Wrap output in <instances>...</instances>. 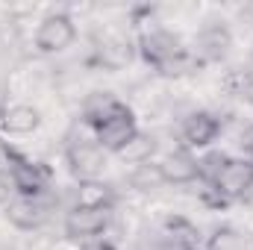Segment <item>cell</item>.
I'll return each mask as SVG.
<instances>
[{"instance_id":"9a60e30c","label":"cell","mask_w":253,"mask_h":250,"mask_svg":"<svg viewBox=\"0 0 253 250\" xmlns=\"http://www.w3.org/2000/svg\"><path fill=\"white\" fill-rule=\"evenodd\" d=\"M153 153H156V141L150 135H144V132H135L118 156L124 159L126 165H147L153 159Z\"/></svg>"},{"instance_id":"8992f818","label":"cell","mask_w":253,"mask_h":250,"mask_svg":"<svg viewBox=\"0 0 253 250\" xmlns=\"http://www.w3.org/2000/svg\"><path fill=\"white\" fill-rule=\"evenodd\" d=\"M212 188H218L230 203L245 200L253 188V162L251 159H233L224 165V171L218 174V180L212 183Z\"/></svg>"},{"instance_id":"e0dca14e","label":"cell","mask_w":253,"mask_h":250,"mask_svg":"<svg viewBox=\"0 0 253 250\" xmlns=\"http://www.w3.org/2000/svg\"><path fill=\"white\" fill-rule=\"evenodd\" d=\"M132 59V44L124 42V39H109V42H103L100 44V62L103 68H121Z\"/></svg>"},{"instance_id":"ac0fdd59","label":"cell","mask_w":253,"mask_h":250,"mask_svg":"<svg viewBox=\"0 0 253 250\" xmlns=\"http://www.w3.org/2000/svg\"><path fill=\"white\" fill-rule=\"evenodd\" d=\"M129 186L135 191H156L159 186H165L159 162H147V165H135V171L129 174Z\"/></svg>"},{"instance_id":"ffe728a7","label":"cell","mask_w":253,"mask_h":250,"mask_svg":"<svg viewBox=\"0 0 253 250\" xmlns=\"http://www.w3.org/2000/svg\"><path fill=\"white\" fill-rule=\"evenodd\" d=\"M206 250H245V239L239 230L233 227H218L209 242H206Z\"/></svg>"},{"instance_id":"52a82bcc","label":"cell","mask_w":253,"mask_h":250,"mask_svg":"<svg viewBox=\"0 0 253 250\" xmlns=\"http://www.w3.org/2000/svg\"><path fill=\"white\" fill-rule=\"evenodd\" d=\"M9 183H12V191H18V197H42L50 186V168L44 162L21 156V162L15 165Z\"/></svg>"},{"instance_id":"603a6c76","label":"cell","mask_w":253,"mask_h":250,"mask_svg":"<svg viewBox=\"0 0 253 250\" xmlns=\"http://www.w3.org/2000/svg\"><path fill=\"white\" fill-rule=\"evenodd\" d=\"M239 144H242V150L248 153V159L253 162V124L248 126L245 132H242V138H239Z\"/></svg>"},{"instance_id":"277c9868","label":"cell","mask_w":253,"mask_h":250,"mask_svg":"<svg viewBox=\"0 0 253 250\" xmlns=\"http://www.w3.org/2000/svg\"><path fill=\"white\" fill-rule=\"evenodd\" d=\"M112 209L106 206H74L65 215V236L74 242H94L109 227Z\"/></svg>"},{"instance_id":"4fadbf2b","label":"cell","mask_w":253,"mask_h":250,"mask_svg":"<svg viewBox=\"0 0 253 250\" xmlns=\"http://www.w3.org/2000/svg\"><path fill=\"white\" fill-rule=\"evenodd\" d=\"M165 239L174 245L177 250H186V248H200L197 242H200V233H197V227L191 224L189 218H168L165 221Z\"/></svg>"},{"instance_id":"484cf974","label":"cell","mask_w":253,"mask_h":250,"mask_svg":"<svg viewBox=\"0 0 253 250\" xmlns=\"http://www.w3.org/2000/svg\"><path fill=\"white\" fill-rule=\"evenodd\" d=\"M245 97H248V100L253 103V77L248 80V83H245Z\"/></svg>"},{"instance_id":"4316f807","label":"cell","mask_w":253,"mask_h":250,"mask_svg":"<svg viewBox=\"0 0 253 250\" xmlns=\"http://www.w3.org/2000/svg\"><path fill=\"white\" fill-rule=\"evenodd\" d=\"M3 112H6V106H0V121H3Z\"/></svg>"},{"instance_id":"9c48e42d","label":"cell","mask_w":253,"mask_h":250,"mask_svg":"<svg viewBox=\"0 0 253 250\" xmlns=\"http://www.w3.org/2000/svg\"><path fill=\"white\" fill-rule=\"evenodd\" d=\"M221 135V121L212 112H191L180 126V138L186 150H203Z\"/></svg>"},{"instance_id":"d6986e66","label":"cell","mask_w":253,"mask_h":250,"mask_svg":"<svg viewBox=\"0 0 253 250\" xmlns=\"http://www.w3.org/2000/svg\"><path fill=\"white\" fill-rule=\"evenodd\" d=\"M227 162H230V156L221 153V150H209L206 156H200V159H197V165H200V183H203V186H212V183L218 180V174L224 171Z\"/></svg>"},{"instance_id":"83f0119b","label":"cell","mask_w":253,"mask_h":250,"mask_svg":"<svg viewBox=\"0 0 253 250\" xmlns=\"http://www.w3.org/2000/svg\"><path fill=\"white\" fill-rule=\"evenodd\" d=\"M186 250H200V248H186Z\"/></svg>"},{"instance_id":"3957f363","label":"cell","mask_w":253,"mask_h":250,"mask_svg":"<svg viewBox=\"0 0 253 250\" xmlns=\"http://www.w3.org/2000/svg\"><path fill=\"white\" fill-rule=\"evenodd\" d=\"M77 39V27H74V18L65 15V12H50L42 18L39 30H36V47L39 53H62L74 44Z\"/></svg>"},{"instance_id":"7402d4cb","label":"cell","mask_w":253,"mask_h":250,"mask_svg":"<svg viewBox=\"0 0 253 250\" xmlns=\"http://www.w3.org/2000/svg\"><path fill=\"white\" fill-rule=\"evenodd\" d=\"M200 200H203L209 209H227V206H230V200H227L218 188H212V186H203V188H200Z\"/></svg>"},{"instance_id":"6da1fadb","label":"cell","mask_w":253,"mask_h":250,"mask_svg":"<svg viewBox=\"0 0 253 250\" xmlns=\"http://www.w3.org/2000/svg\"><path fill=\"white\" fill-rule=\"evenodd\" d=\"M135 132H138V126H135V112L126 106L124 100H118L115 109L91 129L94 141H97L106 153H115V156L129 144V138H132Z\"/></svg>"},{"instance_id":"d4e9b609","label":"cell","mask_w":253,"mask_h":250,"mask_svg":"<svg viewBox=\"0 0 253 250\" xmlns=\"http://www.w3.org/2000/svg\"><path fill=\"white\" fill-rule=\"evenodd\" d=\"M12 183H9V180H3V177H0V203H3V206H6V203H9V191H12Z\"/></svg>"},{"instance_id":"ba28073f","label":"cell","mask_w":253,"mask_h":250,"mask_svg":"<svg viewBox=\"0 0 253 250\" xmlns=\"http://www.w3.org/2000/svg\"><path fill=\"white\" fill-rule=\"evenodd\" d=\"M50 218V206L42 197H12L6 203V221L18 230H42Z\"/></svg>"},{"instance_id":"44dd1931","label":"cell","mask_w":253,"mask_h":250,"mask_svg":"<svg viewBox=\"0 0 253 250\" xmlns=\"http://www.w3.org/2000/svg\"><path fill=\"white\" fill-rule=\"evenodd\" d=\"M18 162H21V153H18V150L3 138V135H0V177H3V180H9Z\"/></svg>"},{"instance_id":"30bf717a","label":"cell","mask_w":253,"mask_h":250,"mask_svg":"<svg viewBox=\"0 0 253 250\" xmlns=\"http://www.w3.org/2000/svg\"><path fill=\"white\" fill-rule=\"evenodd\" d=\"M159 171H162V180L165 186H189L200 180V165H197V156L191 150H171L162 162H159Z\"/></svg>"},{"instance_id":"2e32d148","label":"cell","mask_w":253,"mask_h":250,"mask_svg":"<svg viewBox=\"0 0 253 250\" xmlns=\"http://www.w3.org/2000/svg\"><path fill=\"white\" fill-rule=\"evenodd\" d=\"M77 206H106L112 209V188L100 180H85L77 188Z\"/></svg>"},{"instance_id":"7c38bea8","label":"cell","mask_w":253,"mask_h":250,"mask_svg":"<svg viewBox=\"0 0 253 250\" xmlns=\"http://www.w3.org/2000/svg\"><path fill=\"white\" fill-rule=\"evenodd\" d=\"M42 124V115H39V109L36 106H27V103H18V106H6V112H3V132H9V135H27V132H36Z\"/></svg>"},{"instance_id":"5b68a950","label":"cell","mask_w":253,"mask_h":250,"mask_svg":"<svg viewBox=\"0 0 253 250\" xmlns=\"http://www.w3.org/2000/svg\"><path fill=\"white\" fill-rule=\"evenodd\" d=\"M186 47L180 44V39L171 36L168 30H147V33L138 36V56L150 65L153 71H159L162 65H168Z\"/></svg>"},{"instance_id":"8fae6325","label":"cell","mask_w":253,"mask_h":250,"mask_svg":"<svg viewBox=\"0 0 253 250\" xmlns=\"http://www.w3.org/2000/svg\"><path fill=\"white\" fill-rule=\"evenodd\" d=\"M233 44V36L227 27L221 24H209L206 30H200V36L194 39V59L200 65H209V62H221L227 56Z\"/></svg>"},{"instance_id":"7a4b0ae2","label":"cell","mask_w":253,"mask_h":250,"mask_svg":"<svg viewBox=\"0 0 253 250\" xmlns=\"http://www.w3.org/2000/svg\"><path fill=\"white\" fill-rule=\"evenodd\" d=\"M65 159H68V168L71 174L85 183V180H100V171L106 165V150L94 141V138H71L68 147H65Z\"/></svg>"},{"instance_id":"cb8c5ba5","label":"cell","mask_w":253,"mask_h":250,"mask_svg":"<svg viewBox=\"0 0 253 250\" xmlns=\"http://www.w3.org/2000/svg\"><path fill=\"white\" fill-rule=\"evenodd\" d=\"M83 250H115L109 242H100V239H94V242H85V248Z\"/></svg>"},{"instance_id":"5bb4252c","label":"cell","mask_w":253,"mask_h":250,"mask_svg":"<svg viewBox=\"0 0 253 250\" xmlns=\"http://www.w3.org/2000/svg\"><path fill=\"white\" fill-rule=\"evenodd\" d=\"M115 103H118V97H112V94H106V91H94V94H88L85 103H83V124L88 126V129H94V126L115 109Z\"/></svg>"}]
</instances>
